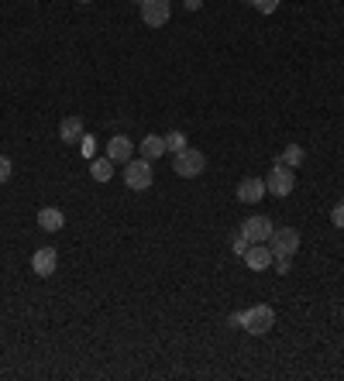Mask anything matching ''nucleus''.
Here are the masks:
<instances>
[{"label": "nucleus", "instance_id": "4", "mask_svg": "<svg viewBox=\"0 0 344 381\" xmlns=\"http://www.w3.org/2000/svg\"><path fill=\"white\" fill-rule=\"evenodd\" d=\"M296 189V175H293V169H286V165H272V172L265 175V192H272V196H279V199H286L289 192Z\"/></svg>", "mask_w": 344, "mask_h": 381}, {"label": "nucleus", "instance_id": "17", "mask_svg": "<svg viewBox=\"0 0 344 381\" xmlns=\"http://www.w3.org/2000/svg\"><path fill=\"white\" fill-rule=\"evenodd\" d=\"M183 148H190V141H186V134L183 131H172V134H166V152H172V155H179Z\"/></svg>", "mask_w": 344, "mask_h": 381}, {"label": "nucleus", "instance_id": "25", "mask_svg": "<svg viewBox=\"0 0 344 381\" xmlns=\"http://www.w3.org/2000/svg\"><path fill=\"white\" fill-rule=\"evenodd\" d=\"M79 4H90V0H79Z\"/></svg>", "mask_w": 344, "mask_h": 381}, {"label": "nucleus", "instance_id": "8", "mask_svg": "<svg viewBox=\"0 0 344 381\" xmlns=\"http://www.w3.org/2000/svg\"><path fill=\"white\" fill-rule=\"evenodd\" d=\"M59 268V254L56 248H39L31 254V271L39 275V278H49V275H56Z\"/></svg>", "mask_w": 344, "mask_h": 381}, {"label": "nucleus", "instance_id": "12", "mask_svg": "<svg viewBox=\"0 0 344 381\" xmlns=\"http://www.w3.org/2000/svg\"><path fill=\"white\" fill-rule=\"evenodd\" d=\"M83 120L79 117H66L62 124H59V137H62V145H79L83 141Z\"/></svg>", "mask_w": 344, "mask_h": 381}, {"label": "nucleus", "instance_id": "15", "mask_svg": "<svg viewBox=\"0 0 344 381\" xmlns=\"http://www.w3.org/2000/svg\"><path fill=\"white\" fill-rule=\"evenodd\" d=\"M275 162H279V165H286V169H300V165L306 162L303 145H286V148H283V155H279Z\"/></svg>", "mask_w": 344, "mask_h": 381}, {"label": "nucleus", "instance_id": "9", "mask_svg": "<svg viewBox=\"0 0 344 381\" xmlns=\"http://www.w3.org/2000/svg\"><path fill=\"white\" fill-rule=\"evenodd\" d=\"M238 199L241 203H262L265 199V179H255V175L241 179L238 182Z\"/></svg>", "mask_w": 344, "mask_h": 381}, {"label": "nucleus", "instance_id": "11", "mask_svg": "<svg viewBox=\"0 0 344 381\" xmlns=\"http://www.w3.org/2000/svg\"><path fill=\"white\" fill-rule=\"evenodd\" d=\"M272 248H265V244H248V251H245V265L251 268V271H265L268 265H272Z\"/></svg>", "mask_w": 344, "mask_h": 381}, {"label": "nucleus", "instance_id": "6", "mask_svg": "<svg viewBox=\"0 0 344 381\" xmlns=\"http://www.w3.org/2000/svg\"><path fill=\"white\" fill-rule=\"evenodd\" d=\"M169 18H172L169 0H141V21H145V28H166Z\"/></svg>", "mask_w": 344, "mask_h": 381}, {"label": "nucleus", "instance_id": "14", "mask_svg": "<svg viewBox=\"0 0 344 381\" xmlns=\"http://www.w3.org/2000/svg\"><path fill=\"white\" fill-rule=\"evenodd\" d=\"M162 155H166V134H148V137L141 141V158L158 162Z\"/></svg>", "mask_w": 344, "mask_h": 381}, {"label": "nucleus", "instance_id": "13", "mask_svg": "<svg viewBox=\"0 0 344 381\" xmlns=\"http://www.w3.org/2000/svg\"><path fill=\"white\" fill-rule=\"evenodd\" d=\"M39 227L49 230V234H56V230L66 227V213L56 210V207H45V210H39Z\"/></svg>", "mask_w": 344, "mask_h": 381}, {"label": "nucleus", "instance_id": "16", "mask_svg": "<svg viewBox=\"0 0 344 381\" xmlns=\"http://www.w3.org/2000/svg\"><path fill=\"white\" fill-rule=\"evenodd\" d=\"M90 175H93L96 182H111V179H114V162H111L107 155H103V158H93V162H90Z\"/></svg>", "mask_w": 344, "mask_h": 381}, {"label": "nucleus", "instance_id": "10", "mask_svg": "<svg viewBox=\"0 0 344 381\" xmlns=\"http://www.w3.org/2000/svg\"><path fill=\"white\" fill-rule=\"evenodd\" d=\"M131 155H134L131 137L117 134V137H111V141H107V158H111L114 165H124V162H131Z\"/></svg>", "mask_w": 344, "mask_h": 381}, {"label": "nucleus", "instance_id": "1", "mask_svg": "<svg viewBox=\"0 0 344 381\" xmlns=\"http://www.w3.org/2000/svg\"><path fill=\"white\" fill-rule=\"evenodd\" d=\"M275 326V309L265 303H255L251 309H245V320H241V330L251 333V337H265L268 330Z\"/></svg>", "mask_w": 344, "mask_h": 381}, {"label": "nucleus", "instance_id": "19", "mask_svg": "<svg viewBox=\"0 0 344 381\" xmlns=\"http://www.w3.org/2000/svg\"><path fill=\"white\" fill-rule=\"evenodd\" d=\"M330 220H334V227L344 230V199H338L334 203V210H330Z\"/></svg>", "mask_w": 344, "mask_h": 381}, {"label": "nucleus", "instance_id": "21", "mask_svg": "<svg viewBox=\"0 0 344 381\" xmlns=\"http://www.w3.org/2000/svg\"><path fill=\"white\" fill-rule=\"evenodd\" d=\"M79 148H83V155H86V158H93V155H96V141H93V137H90V134H83V141H79Z\"/></svg>", "mask_w": 344, "mask_h": 381}, {"label": "nucleus", "instance_id": "7", "mask_svg": "<svg viewBox=\"0 0 344 381\" xmlns=\"http://www.w3.org/2000/svg\"><path fill=\"white\" fill-rule=\"evenodd\" d=\"M272 230L275 227H272V220H268V216H248V220L238 227V234H241L248 244H265L268 237H272Z\"/></svg>", "mask_w": 344, "mask_h": 381}, {"label": "nucleus", "instance_id": "18", "mask_svg": "<svg viewBox=\"0 0 344 381\" xmlns=\"http://www.w3.org/2000/svg\"><path fill=\"white\" fill-rule=\"evenodd\" d=\"M245 4H251L258 14H275L279 11V0H245Z\"/></svg>", "mask_w": 344, "mask_h": 381}, {"label": "nucleus", "instance_id": "23", "mask_svg": "<svg viewBox=\"0 0 344 381\" xmlns=\"http://www.w3.org/2000/svg\"><path fill=\"white\" fill-rule=\"evenodd\" d=\"M272 265H275L279 275H289V258H272Z\"/></svg>", "mask_w": 344, "mask_h": 381}, {"label": "nucleus", "instance_id": "5", "mask_svg": "<svg viewBox=\"0 0 344 381\" xmlns=\"http://www.w3.org/2000/svg\"><path fill=\"white\" fill-rule=\"evenodd\" d=\"M265 244L272 248V254H275V258H293V254H296V248H300V230H293V227L272 230V237H268Z\"/></svg>", "mask_w": 344, "mask_h": 381}, {"label": "nucleus", "instance_id": "22", "mask_svg": "<svg viewBox=\"0 0 344 381\" xmlns=\"http://www.w3.org/2000/svg\"><path fill=\"white\" fill-rule=\"evenodd\" d=\"M231 251H234V254H241V258H245V251H248V241H245V237H241V234H234V241H231Z\"/></svg>", "mask_w": 344, "mask_h": 381}, {"label": "nucleus", "instance_id": "3", "mask_svg": "<svg viewBox=\"0 0 344 381\" xmlns=\"http://www.w3.org/2000/svg\"><path fill=\"white\" fill-rule=\"evenodd\" d=\"M203 169H207V155L196 148H183L179 155H172V172L183 179H196Z\"/></svg>", "mask_w": 344, "mask_h": 381}, {"label": "nucleus", "instance_id": "24", "mask_svg": "<svg viewBox=\"0 0 344 381\" xmlns=\"http://www.w3.org/2000/svg\"><path fill=\"white\" fill-rule=\"evenodd\" d=\"M183 4H186V11H200V4H203V0H183Z\"/></svg>", "mask_w": 344, "mask_h": 381}, {"label": "nucleus", "instance_id": "20", "mask_svg": "<svg viewBox=\"0 0 344 381\" xmlns=\"http://www.w3.org/2000/svg\"><path fill=\"white\" fill-rule=\"evenodd\" d=\"M11 172H14V165H11V158L7 155H0V186L11 179Z\"/></svg>", "mask_w": 344, "mask_h": 381}, {"label": "nucleus", "instance_id": "2", "mask_svg": "<svg viewBox=\"0 0 344 381\" xmlns=\"http://www.w3.org/2000/svg\"><path fill=\"white\" fill-rule=\"evenodd\" d=\"M155 172H152V162L148 158H131V162H124V182H128V189L134 192H145L152 186Z\"/></svg>", "mask_w": 344, "mask_h": 381}]
</instances>
